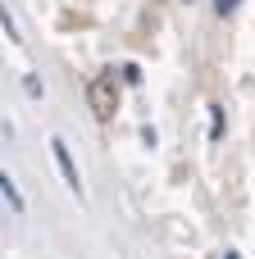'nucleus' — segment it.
<instances>
[{"label":"nucleus","instance_id":"0eeeda50","mask_svg":"<svg viewBox=\"0 0 255 259\" xmlns=\"http://www.w3.org/2000/svg\"><path fill=\"white\" fill-rule=\"evenodd\" d=\"M123 82H141V68L137 64H123Z\"/></svg>","mask_w":255,"mask_h":259},{"label":"nucleus","instance_id":"f257e3e1","mask_svg":"<svg viewBox=\"0 0 255 259\" xmlns=\"http://www.w3.org/2000/svg\"><path fill=\"white\" fill-rule=\"evenodd\" d=\"M87 105H91V114H96L100 123H110V118L119 114V87H114V77H91Z\"/></svg>","mask_w":255,"mask_h":259},{"label":"nucleus","instance_id":"39448f33","mask_svg":"<svg viewBox=\"0 0 255 259\" xmlns=\"http://www.w3.org/2000/svg\"><path fill=\"white\" fill-rule=\"evenodd\" d=\"M0 27H5V36H9V41H18V27H14V18H9V14H0Z\"/></svg>","mask_w":255,"mask_h":259},{"label":"nucleus","instance_id":"423d86ee","mask_svg":"<svg viewBox=\"0 0 255 259\" xmlns=\"http://www.w3.org/2000/svg\"><path fill=\"white\" fill-rule=\"evenodd\" d=\"M23 91H27V96H32V100H37V96H41V82H37V77H32V73H27V77H23Z\"/></svg>","mask_w":255,"mask_h":259},{"label":"nucleus","instance_id":"6e6552de","mask_svg":"<svg viewBox=\"0 0 255 259\" xmlns=\"http://www.w3.org/2000/svg\"><path fill=\"white\" fill-rule=\"evenodd\" d=\"M237 5H242V0H214V9H219V14H233Z\"/></svg>","mask_w":255,"mask_h":259},{"label":"nucleus","instance_id":"7ed1b4c3","mask_svg":"<svg viewBox=\"0 0 255 259\" xmlns=\"http://www.w3.org/2000/svg\"><path fill=\"white\" fill-rule=\"evenodd\" d=\"M0 196L9 200V209H14V214H23V196H18V187H14L9 178H0Z\"/></svg>","mask_w":255,"mask_h":259},{"label":"nucleus","instance_id":"20e7f679","mask_svg":"<svg viewBox=\"0 0 255 259\" xmlns=\"http://www.w3.org/2000/svg\"><path fill=\"white\" fill-rule=\"evenodd\" d=\"M210 137H214V141L224 137V109H219V105H210Z\"/></svg>","mask_w":255,"mask_h":259},{"label":"nucleus","instance_id":"f03ea898","mask_svg":"<svg viewBox=\"0 0 255 259\" xmlns=\"http://www.w3.org/2000/svg\"><path fill=\"white\" fill-rule=\"evenodd\" d=\"M50 155H55V164H59V173H64L68 191H73V196H82V178H78V164H73V155H68L64 137H55V141H50Z\"/></svg>","mask_w":255,"mask_h":259}]
</instances>
